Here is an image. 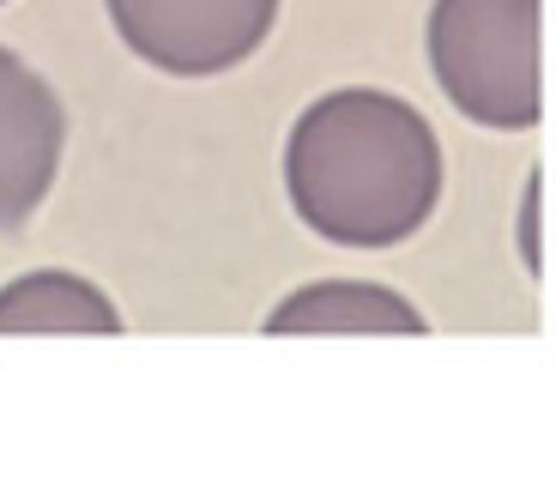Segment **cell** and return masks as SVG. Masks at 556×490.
Wrapping results in <instances>:
<instances>
[{"label": "cell", "mask_w": 556, "mask_h": 490, "mask_svg": "<svg viewBox=\"0 0 556 490\" xmlns=\"http://www.w3.org/2000/svg\"><path fill=\"white\" fill-rule=\"evenodd\" d=\"M67 110L42 73H30L13 49H0V230H25L42 194L55 188Z\"/></svg>", "instance_id": "cell-4"}, {"label": "cell", "mask_w": 556, "mask_h": 490, "mask_svg": "<svg viewBox=\"0 0 556 490\" xmlns=\"http://www.w3.org/2000/svg\"><path fill=\"white\" fill-rule=\"evenodd\" d=\"M0 334H122V309L79 273H25L0 291Z\"/></svg>", "instance_id": "cell-6"}, {"label": "cell", "mask_w": 556, "mask_h": 490, "mask_svg": "<svg viewBox=\"0 0 556 490\" xmlns=\"http://www.w3.org/2000/svg\"><path fill=\"white\" fill-rule=\"evenodd\" d=\"M110 18L127 49L157 73L206 79L261 49L278 0H110Z\"/></svg>", "instance_id": "cell-3"}, {"label": "cell", "mask_w": 556, "mask_h": 490, "mask_svg": "<svg viewBox=\"0 0 556 490\" xmlns=\"http://www.w3.org/2000/svg\"><path fill=\"white\" fill-rule=\"evenodd\" d=\"M291 206L320 242L393 249L435 212L442 146L435 127L393 91H327L285 146Z\"/></svg>", "instance_id": "cell-1"}, {"label": "cell", "mask_w": 556, "mask_h": 490, "mask_svg": "<svg viewBox=\"0 0 556 490\" xmlns=\"http://www.w3.org/2000/svg\"><path fill=\"white\" fill-rule=\"evenodd\" d=\"M430 67L466 122L502 127V134L539 127V0H435Z\"/></svg>", "instance_id": "cell-2"}, {"label": "cell", "mask_w": 556, "mask_h": 490, "mask_svg": "<svg viewBox=\"0 0 556 490\" xmlns=\"http://www.w3.org/2000/svg\"><path fill=\"white\" fill-rule=\"evenodd\" d=\"M424 315L388 285L327 279L303 285L266 315V334H424Z\"/></svg>", "instance_id": "cell-5"}, {"label": "cell", "mask_w": 556, "mask_h": 490, "mask_svg": "<svg viewBox=\"0 0 556 490\" xmlns=\"http://www.w3.org/2000/svg\"><path fill=\"white\" fill-rule=\"evenodd\" d=\"M539 194H544V176L532 169L527 194H520V254H527V273H539V266H544V254H539Z\"/></svg>", "instance_id": "cell-7"}]
</instances>
